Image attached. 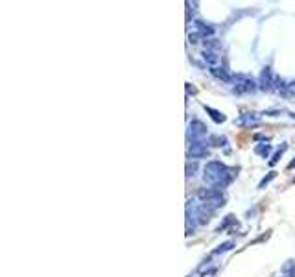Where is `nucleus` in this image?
<instances>
[{
	"label": "nucleus",
	"mask_w": 295,
	"mask_h": 277,
	"mask_svg": "<svg viewBox=\"0 0 295 277\" xmlns=\"http://www.w3.org/2000/svg\"><path fill=\"white\" fill-rule=\"evenodd\" d=\"M203 179L205 183H209L214 189H223L227 187L233 177H235V170L233 168L225 167L221 161H211L205 165V170H203Z\"/></svg>",
	"instance_id": "1"
},
{
	"label": "nucleus",
	"mask_w": 295,
	"mask_h": 277,
	"mask_svg": "<svg viewBox=\"0 0 295 277\" xmlns=\"http://www.w3.org/2000/svg\"><path fill=\"white\" fill-rule=\"evenodd\" d=\"M233 92L236 94H249V92H255L258 89V84L255 82L253 78L245 74H235L233 76Z\"/></svg>",
	"instance_id": "2"
},
{
	"label": "nucleus",
	"mask_w": 295,
	"mask_h": 277,
	"mask_svg": "<svg viewBox=\"0 0 295 277\" xmlns=\"http://www.w3.org/2000/svg\"><path fill=\"white\" fill-rule=\"evenodd\" d=\"M275 87V78H273V72H271L270 67H264L260 74V80H258V89L262 91H271Z\"/></svg>",
	"instance_id": "3"
},
{
	"label": "nucleus",
	"mask_w": 295,
	"mask_h": 277,
	"mask_svg": "<svg viewBox=\"0 0 295 277\" xmlns=\"http://www.w3.org/2000/svg\"><path fill=\"white\" fill-rule=\"evenodd\" d=\"M205 135H207V126L199 120H192L188 126V137H192V141H199Z\"/></svg>",
	"instance_id": "4"
},
{
	"label": "nucleus",
	"mask_w": 295,
	"mask_h": 277,
	"mask_svg": "<svg viewBox=\"0 0 295 277\" xmlns=\"http://www.w3.org/2000/svg\"><path fill=\"white\" fill-rule=\"evenodd\" d=\"M188 153H190V157H194V159H201V157H209V148H207V144H203L201 141H194L192 146L188 148Z\"/></svg>",
	"instance_id": "5"
},
{
	"label": "nucleus",
	"mask_w": 295,
	"mask_h": 277,
	"mask_svg": "<svg viewBox=\"0 0 295 277\" xmlns=\"http://www.w3.org/2000/svg\"><path fill=\"white\" fill-rule=\"evenodd\" d=\"M203 59H205V63L211 67H219V63H221V58H219V54L216 50H207L203 52Z\"/></svg>",
	"instance_id": "6"
},
{
	"label": "nucleus",
	"mask_w": 295,
	"mask_h": 277,
	"mask_svg": "<svg viewBox=\"0 0 295 277\" xmlns=\"http://www.w3.org/2000/svg\"><path fill=\"white\" fill-rule=\"evenodd\" d=\"M209 70H211V74L214 76L216 80H219V82H225V84H231V82H233V76L229 74L225 68H221V67H211Z\"/></svg>",
	"instance_id": "7"
},
{
	"label": "nucleus",
	"mask_w": 295,
	"mask_h": 277,
	"mask_svg": "<svg viewBox=\"0 0 295 277\" xmlns=\"http://www.w3.org/2000/svg\"><path fill=\"white\" fill-rule=\"evenodd\" d=\"M196 28H197V32H199L203 37L214 34V28H212V26H209V24H205L203 21H196Z\"/></svg>",
	"instance_id": "8"
},
{
	"label": "nucleus",
	"mask_w": 295,
	"mask_h": 277,
	"mask_svg": "<svg viewBox=\"0 0 295 277\" xmlns=\"http://www.w3.org/2000/svg\"><path fill=\"white\" fill-rule=\"evenodd\" d=\"M253 122H258V117L255 113H244L242 117L238 118V124L240 126H247V124H253Z\"/></svg>",
	"instance_id": "9"
},
{
	"label": "nucleus",
	"mask_w": 295,
	"mask_h": 277,
	"mask_svg": "<svg viewBox=\"0 0 295 277\" xmlns=\"http://www.w3.org/2000/svg\"><path fill=\"white\" fill-rule=\"evenodd\" d=\"M205 111L211 115V118L214 120V122H218V124H219V122H225V115H223V113L212 109V107H207V106H205Z\"/></svg>",
	"instance_id": "10"
},
{
	"label": "nucleus",
	"mask_w": 295,
	"mask_h": 277,
	"mask_svg": "<svg viewBox=\"0 0 295 277\" xmlns=\"http://www.w3.org/2000/svg\"><path fill=\"white\" fill-rule=\"evenodd\" d=\"M270 146H268V144H260V146H256V148H255V151H256V153H258V155H262V157H268V155H270Z\"/></svg>",
	"instance_id": "11"
},
{
	"label": "nucleus",
	"mask_w": 295,
	"mask_h": 277,
	"mask_svg": "<svg viewBox=\"0 0 295 277\" xmlns=\"http://www.w3.org/2000/svg\"><path fill=\"white\" fill-rule=\"evenodd\" d=\"M211 143H216L214 146H225V144H227V139H225V137H212Z\"/></svg>",
	"instance_id": "12"
},
{
	"label": "nucleus",
	"mask_w": 295,
	"mask_h": 277,
	"mask_svg": "<svg viewBox=\"0 0 295 277\" xmlns=\"http://www.w3.org/2000/svg\"><path fill=\"white\" fill-rule=\"evenodd\" d=\"M233 246H235V242H225V244H221V246H219V248H218V250H216V252H214V253L227 252V250H231V248H233Z\"/></svg>",
	"instance_id": "13"
},
{
	"label": "nucleus",
	"mask_w": 295,
	"mask_h": 277,
	"mask_svg": "<svg viewBox=\"0 0 295 277\" xmlns=\"http://www.w3.org/2000/svg\"><path fill=\"white\" fill-rule=\"evenodd\" d=\"M275 176H277V174H275V172H271L270 176H268V177H264V179H262L260 185H258V187H260V189H262L264 185H268V183H270V181H271V179H273V177H275Z\"/></svg>",
	"instance_id": "14"
},
{
	"label": "nucleus",
	"mask_w": 295,
	"mask_h": 277,
	"mask_svg": "<svg viewBox=\"0 0 295 277\" xmlns=\"http://www.w3.org/2000/svg\"><path fill=\"white\" fill-rule=\"evenodd\" d=\"M284 150H286V146H282V148H280V150H278L277 153H275V155H273V159L270 161L271 165H275V163H277V161H278V157H280V155H282V151H284Z\"/></svg>",
	"instance_id": "15"
},
{
	"label": "nucleus",
	"mask_w": 295,
	"mask_h": 277,
	"mask_svg": "<svg viewBox=\"0 0 295 277\" xmlns=\"http://www.w3.org/2000/svg\"><path fill=\"white\" fill-rule=\"evenodd\" d=\"M288 92H295V82H290V84H288Z\"/></svg>",
	"instance_id": "16"
},
{
	"label": "nucleus",
	"mask_w": 295,
	"mask_h": 277,
	"mask_svg": "<svg viewBox=\"0 0 295 277\" xmlns=\"http://www.w3.org/2000/svg\"><path fill=\"white\" fill-rule=\"evenodd\" d=\"M290 168H295V159L292 161V163H290Z\"/></svg>",
	"instance_id": "17"
},
{
	"label": "nucleus",
	"mask_w": 295,
	"mask_h": 277,
	"mask_svg": "<svg viewBox=\"0 0 295 277\" xmlns=\"http://www.w3.org/2000/svg\"><path fill=\"white\" fill-rule=\"evenodd\" d=\"M292 117H294V118H295V113H292Z\"/></svg>",
	"instance_id": "18"
}]
</instances>
